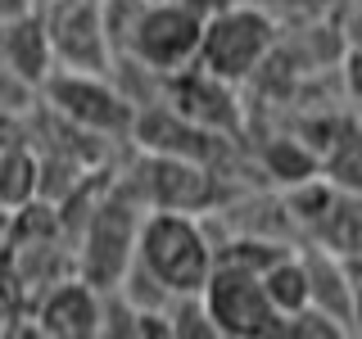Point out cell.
<instances>
[{"mask_svg": "<svg viewBox=\"0 0 362 339\" xmlns=\"http://www.w3.org/2000/svg\"><path fill=\"white\" fill-rule=\"evenodd\" d=\"M136 267L150 280H158L173 299L199 294L218 267V249L204 231L199 213H177V208H150L141 226V249Z\"/></svg>", "mask_w": 362, "mask_h": 339, "instance_id": "1", "label": "cell"}, {"mask_svg": "<svg viewBox=\"0 0 362 339\" xmlns=\"http://www.w3.org/2000/svg\"><path fill=\"white\" fill-rule=\"evenodd\" d=\"M145 203L141 195L118 181L105 190V199L90 208L82 226V249H77V276L90 280L95 290H118L136 267V249H141V226H145Z\"/></svg>", "mask_w": 362, "mask_h": 339, "instance_id": "2", "label": "cell"}, {"mask_svg": "<svg viewBox=\"0 0 362 339\" xmlns=\"http://www.w3.org/2000/svg\"><path fill=\"white\" fill-rule=\"evenodd\" d=\"M276 50V23L263 5L235 0L222 14H213L204 23V45H199V64L209 73H218L222 82H249L258 68L267 64V54Z\"/></svg>", "mask_w": 362, "mask_h": 339, "instance_id": "3", "label": "cell"}, {"mask_svg": "<svg viewBox=\"0 0 362 339\" xmlns=\"http://www.w3.org/2000/svg\"><path fill=\"white\" fill-rule=\"evenodd\" d=\"M45 105L64 122L90 136H132L141 105L109 82V73H82V68H54L45 77Z\"/></svg>", "mask_w": 362, "mask_h": 339, "instance_id": "4", "label": "cell"}, {"mask_svg": "<svg viewBox=\"0 0 362 339\" xmlns=\"http://www.w3.org/2000/svg\"><path fill=\"white\" fill-rule=\"evenodd\" d=\"M204 14H195L181 0H150L141 23H136V37L127 59L118 64H136L154 77H173L181 68L199 64V45H204ZM113 64V68H118Z\"/></svg>", "mask_w": 362, "mask_h": 339, "instance_id": "5", "label": "cell"}, {"mask_svg": "<svg viewBox=\"0 0 362 339\" xmlns=\"http://www.w3.org/2000/svg\"><path fill=\"white\" fill-rule=\"evenodd\" d=\"M204 294V308L218 321V335L222 339H272L286 331V316L272 308L267 290H263V276L249 267H235V263H218L209 276V285L199 290Z\"/></svg>", "mask_w": 362, "mask_h": 339, "instance_id": "6", "label": "cell"}, {"mask_svg": "<svg viewBox=\"0 0 362 339\" xmlns=\"http://www.w3.org/2000/svg\"><path fill=\"white\" fill-rule=\"evenodd\" d=\"M127 186L141 195L145 208H177V213H204L226 195L218 167L150 150H141V163L127 172Z\"/></svg>", "mask_w": 362, "mask_h": 339, "instance_id": "7", "label": "cell"}, {"mask_svg": "<svg viewBox=\"0 0 362 339\" xmlns=\"http://www.w3.org/2000/svg\"><path fill=\"white\" fill-rule=\"evenodd\" d=\"M41 23L54 64L82 73H113V45L105 32V0H41Z\"/></svg>", "mask_w": 362, "mask_h": 339, "instance_id": "8", "label": "cell"}, {"mask_svg": "<svg viewBox=\"0 0 362 339\" xmlns=\"http://www.w3.org/2000/svg\"><path fill=\"white\" fill-rule=\"evenodd\" d=\"M163 105H173L181 118L199 122V127H209V131L231 136V141L245 131L235 82H222V77L209 73L204 64H190V68H181V73L163 77Z\"/></svg>", "mask_w": 362, "mask_h": 339, "instance_id": "9", "label": "cell"}, {"mask_svg": "<svg viewBox=\"0 0 362 339\" xmlns=\"http://www.w3.org/2000/svg\"><path fill=\"white\" fill-rule=\"evenodd\" d=\"M132 141L150 154H177V158H195V163H209V167H222L226 150H231V136L181 118L173 105H150L136 113Z\"/></svg>", "mask_w": 362, "mask_h": 339, "instance_id": "10", "label": "cell"}, {"mask_svg": "<svg viewBox=\"0 0 362 339\" xmlns=\"http://www.w3.org/2000/svg\"><path fill=\"white\" fill-rule=\"evenodd\" d=\"M105 331V290L73 276L45 290L37 308V335L50 339H95Z\"/></svg>", "mask_w": 362, "mask_h": 339, "instance_id": "11", "label": "cell"}, {"mask_svg": "<svg viewBox=\"0 0 362 339\" xmlns=\"http://www.w3.org/2000/svg\"><path fill=\"white\" fill-rule=\"evenodd\" d=\"M0 54H5V68L23 82H45L59 68L41 14H28V9L14 18H0Z\"/></svg>", "mask_w": 362, "mask_h": 339, "instance_id": "12", "label": "cell"}, {"mask_svg": "<svg viewBox=\"0 0 362 339\" xmlns=\"http://www.w3.org/2000/svg\"><path fill=\"white\" fill-rule=\"evenodd\" d=\"M303 258H308V280H313V308L331 312L335 321H344L349 335H354L358 280L349 276V258H339L335 249H326V244L303 249Z\"/></svg>", "mask_w": 362, "mask_h": 339, "instance_id": "13", "label": "cell"}, {"mask_svg": "<svg viewBox=\"0 0 362 339\" xmlns=\"http://www.w3.org/2000/svg\"><path fill=\"white\" fill-rule=\"evenodd\" d=\"M263 290L272 299V308H276L281 316H299L303 308H313V280H308V258L303 254H290L276 258L267 271H263Z\"/></svg>", "mask_w": 362, "mask_h": 339, "instance_id": "14", "label": "cell"}, {"mask_svg": "<svg viewBox=\"0 0 362 339\" xmlns=\"http://www.w3.org/2000/svg\"><path fill=\"white\" fill-rule=\"evenodd\" d=\"M263 167L281 186H299V181H313L326 172L322 150H313L308 141H294V136H276V141L263 145Z\"/></svg>", "mask_w": 362, "mask_h": 339, "instance_id": "15", "label": "cell"}, {"mask_svg": "<svg viewBox=\"0 0 362 339\" xmlns=\"http://www.w3.org/2000/svg\"><path fill=\"white\" fill-rule=\"evenodd\" d=\"M41 190V163L28 145H5L0 150V203L5 208H28Z\"/></svg>", "mask_w": 362, "mask_h": 339, "instance_id": "16", "label": "cell"}, {"mask_svg": "<svg viewBox=\"0 0 362 339\" xmlns=\"http://www.w3.org/2000/svg\"><path fill=\"white\" fill-rule=\"evenodd\" d=\"M326 177L349 195H362V127H339L335 145L326 150Z\"/></svg>", "mask_w": 362, "mask_h": 339, "instance_id": "17", "label": "cell"}, {"mask_svg": "<svg viewBox=\"0 0 362 339\" xmlns=\"http://www.w3.org/2000/svg\"><path fill=\"white\" fill-rule=\"evenodd\" d=\"M168 316H173V339H222L218 321L204 308V294H181V299H173Z\"/></svg>", "mask_w": 362, "mask_h": 339, "instance_id": "18", "label": "cell"}, {"mask_svg": "<svg viewBox=\"0 0 362 339\" xmlns=\"http://www.w3.org/2000/svg\"><path fill=\"white\" fill-rule=\"evenodd\" d=\"M281 335H290V339H339V335H349V326L335 321V316L322 312V308H303L299 316H290V321H286V331H281Z\"/></svg>", "mask_w": 362, "mask_h": 339, "instance_id": "19", "label": "cell"}, {"mask_svg": "<svg viewBox=\"0 0 362 339\" xmlns=\"http://www.w3.org/2000/svg\"><path fill=\"white\" fill-rule=\"evenodd\" d=\"M272 5L294 14V18H317L322 9H331V0H272Z\"/></svg>", "mask_w": 362, "mask_h": 339, "instance_id": "20", "label": "cell"}, {"mask_svg": "<svg viewBox=\"0 0 362 339\" xmlns=\"http://www.w3.org/2000/svg\"><path fill=\"white\" fill-rule=\"evenodd\" d=\"M344 86H349V95L362 100V50H349L344 54Z\"/></svg>", "mask_w": 362, "mask_h": 339, "instance_id": "21", "label": "cell"}, {"mask_svg": "<svg viewBox=\"0 0 362 339\" xmlns=\"http://www.w3.org/2000/svg\"><path fill=\"white\" fill-rule=\"evenodd\" d=\"M181 5H190V9H195V14L213 18V14H222L226 5H235V0H181Z\"/></svg>", "mask_w": 362, "mask_h": 339, "instance_id": "22", "label": "cell"}, {"mask_svg": "<svg viewBox=\"0 0 362 339\" xmlns=\"http://www.w3.org/2000/svg\"><path fill=\"white\" fill-rule=\"evenodd\" d=\"M354 335H362V285H358V312H354Z\"/></svg>", "mask_w": 362, "mask_h": 339, "instance_id": "23", "label": "cell"}, {"mask_svg": "<svg viewBox=\"0 0 362 339\" xmlns=\"http://www.w3.org/2000/svg\"><path fill=\"white\" fill-rule=\"evenodd\" d=\"M0 331H5V308H0Z\"/></svg>", "mask_w": 362, "mask_h": 339, "instance_id": "24", "label": "cell"}]
</instances>
